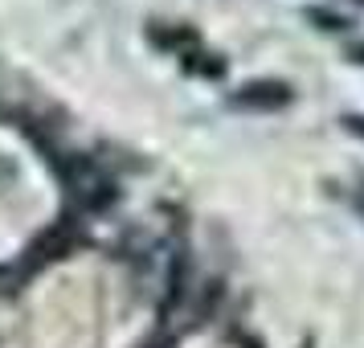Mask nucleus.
Returning <instances> with one entry per match:
<instances>
[{
	"instance_id": "1",
	"label": "nucleus",
	"mask_w": 364,
	"mask_h": 348,
	"mask_svg": "<svg viewBox=\"0 0 364 348\" xmlns=\"http://www.w3.org/2000/svg\"><path fill=\"white\" fill-rule=\"evenodd\" d=\"M291 95H287V86L279 83H258V86H250L246 95L237 102H258V107H279V102H287Z\"/></svg>"
},
{
	"instance_id": "2",
	"label": "nucleus",
	"mask_w": 364,
	"mask_h": 348,
	"mask_svg": "<svg viewBox=\"0 0 364 348\" xmlns=\"http://www.w3.org/2000/svg\"><path fill=\"white\" fill-rule=\"evenodd\" d=\"M311 21H323V29H348L344 17H331V13H323V9H311Z\"/></svg>"
},
{
	"instance_id": "3",
	"label": "nucleus",
	"mask_w": 364,
	"mask_h": 348,
	"mask_svg": "<svg viewBox=\"0 0 364 348\" xmlns=\"http://www.w3.org/2000/svg\"><path fill=\"white\" fill-rule=\"evenodd\" d=\"M348 127H352V132H360V135H364V119H348Z\"/></svg>"
},
{
	"instance_id": "4",
	"label": "nucleus",
	"mask_w": 364,
	"mask_h": 348,
	"mask_svg": "<svg viewBox=\"0 0 364 348\" xmlns=\"http://www.w3.org/2000/svg\"><path fill=\"white\" fill-rule=\"evenodd\" d=\"M352 58H356V62H364V46H352Z\"/></svg>"
},
{
	"instance_id": "5",
	"label": "nucleus",
	"mask_w": 364,
	"mask_h": 348,
	"mask_svg": "<svg viewBox=\"0 0 364 348\" xmlns=\"http://www.w3.org/2000/svg\"><path fill=\"white\" fill-rule=\"evenodd\" d=\"M360 4H364V0H360Z\"/></svg>"
}]
</instances>
